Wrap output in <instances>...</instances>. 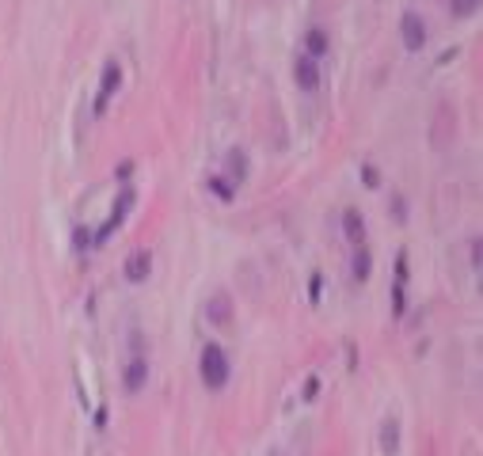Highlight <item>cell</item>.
Listing matches in <instances>:
<instances>
[{
    "instance_id": "6da1fadb",
    "label": "cell",
    "mask_w": 483,
    "mask_h": 456,
    "mask_svg": "<svg viewBox=\"0 0 483 456\" xmlns=\"http://www.w3.org/2000/svg\"><path fill=\"white\" fill-rule=\"evenodd\" d=\"M202 381L210 388H221L228 381V358L221 346H206L202 350Z\"/></svg>"
},
{
    "instance_id": "7a4b0ae2",
    "label": "cell",
    "mask_w": 483,
    "mask_h": 456,
    "mask_svg": "<svg viewBox=\"0 0 483 456\" xmlns=\"http://www.w3.org/2000/svg\"><path fill=\"white\" fill-rule=\"evenodd\" d=\"M400 35H403V46H408V50H423L426 46V23L415 12L400 19Z\"/></svg>"
},
{
    "instance_id": "3957f363",
    "label": "cell",
    "mask_w": 483,
    "mask_h": 456,
    "mask_svg": "<svg viewBox=\"0 0 483 456\" xmlns=\"http://www.w3.org/2000/svg\"><path fill=\"white\" fill-rule=\"evenodd\" d=\"M304 46H309V53H312V58H320V53L327 50V35H324L320 27H312L309 35H304Z\"/></svg>"
},
{
    "instance_id": "277c9868",
    "label": "cell",
    "mask_w": 483,
    "mask_h": 456,
    "mask_svg": "<svg viewBox=\"0 0 483 456\" xmlns=\"http://www.w3.org/2000/svg\"><path fill=\"white\" fill-rule=\"evenodd\" d=\"M145 270H149V255H134V263H129L126 277H134V282H141V277H145Z\"/></svg>"
},
{
    "instance_id": "5b68a950",
    "label": "cell",
    "mask_w": 483,
    "mask_h": 456,
    "mask_svg": "<svg viewBox=\"0 0 483 456\" xmlns=\"http://www.w3.org/2000/svg\"><path fill=\"white\" fill-rule=\"evenodd\" d=\"M297 73H301V76H297L301 88H316V65H312V61H301Z\"/></svg>"
},
{
    "instance_id": "8992f818",
    "label": "cell",
    "mask_w": 483,
    "mask_h": 456,
    "mask_svg": "<svg viewBox=\"0 0 483 456\" xmlns=\"http://www.w3.org/2000/svg\"><path fill=\"white\" fill-rule=\"evenodd\" d=\"M141 381H145V361H134V365L126 369V384H129V388H141Z\"/></svg>"
},
{
    "instance_id": "52a82bcc",
    "label": "cell",
    "mask_w": 483,
    "mask_h": 456,
    "mask_svg": "<svg viewBox=\"0 0 483 456\" xmlns=\"http://www.w3.org/2000/svg\"><path fill=\"white\" fill-rule=\"evenodd\" d=\"M449 4H453L457 16H472V12L479 8V0H449Z\"/></svg>"
},
{
    "instance_id": "ba28073f",
    "label": "cell",
    "mask_w": 483,
    "mask_h": 456,
    "mask_svg": "<svg viewBox=\"0 0 483 456\" xmlns=\"http://www.w3.org/2000/svg\"><path fill=\"white\" fill-rule=\"evenodd\" d=\"M346 225H350V228H346V236L358 243V240H361V225H358V217H354V213H346Z\"/></svg>"
}]
</instances>
